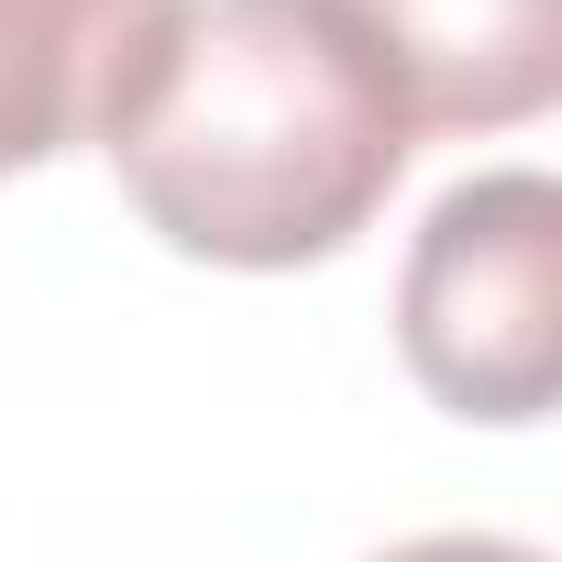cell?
I'll return each instance as SVG.
<instances>
[{"instance_id":"cell-1","label":"cell","mask_w":562,"mask_h":562,"mask_svg":"<svg viewBox=\"0 0 562 562\" xmlns=\"http://www.w3.org/2000/svg\"><path fill=\"white\" fill-rule=\"evenodd\" d=\"M89 144L155 243L288 276L386 210L419 133L321 0H166Z\"/></svg>"},{"instance_id":"cell-2","label":"cell","mask_w":562,"mask_h":562,"mask_svg":"<svg viewBox=\"0 0 562 562\" xmlns=\"http://www.w3.org/2000/svg\"><path fill=\"white\" fill-rule=\"evenodd\" d=\"M397 353L452 419L485 430H529L562 397V188L540 166L430 199L397 265Z\"/></svg>"},{"instance_id":"cell-3","label":"cell","mask_w":562,"mask_h":562,"mask_svg":"<svg viewBox=\"0 0 562 562\" xmlns=\"http://www.w3.org/2000/svg\"><path fill=\"white\" fill-rule=\"evenodd\" d=\"M408 133H507L562 100V0H321Z\"/></svg>"},{"instance_id":"cell-4","label":"cell","mask_w":562,"mask_h":562,"mask_svg":"<svg viewBox=\"0 0 562 562\" xmlns=\"http://www.w3.org/2000/svg\"><path fill=\"white\" fill-rule=\"evenodd\" d=\"M155 12L166 0H0V177L100 133Z\"/></svg>"},{"instance_id":"cell-5","label":"cell","mask_w":562,"mask_h":562,"mask_svg":"<svg viewBox=\"0 0 562 562\" xmlns=\"http://www.w3.org/2000/svg\"><path fill=\"white\" fill-rule=\"evenodd\" d=\"M375 562H551V551L496 540V529H430V540H397V551H375Z\"/></svg>"}]
</instances>
